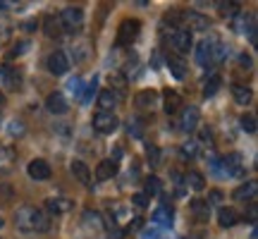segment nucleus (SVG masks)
Listing matches in <instances>:
<instances>
[{
    "instance_id": "nucleus-10",
    "label": "nucleus",
    "mask_w": 258,
    "mask_h": 239,
    "mask_svg": "<svg viewBox=\"0 0 258 239\" xmlns=\"http://www.w3.org/2000/svg\"><path fill=\"white\" fill-rule=\"evenodd\" d=\"M256 194H258L256 180H249V182H244L241 187H237L232 192V199H237V201H256Z\"/></svg>"
},
{
    "instance_id": "nucleus-30",
    "label": "nucleus",
    "mask_w": 258,
    "mask_h": 239,
    "mask_svg": "<svg viewBox=\"0 0 258 239\" xmlns=\"http://www.w3.org/2000/svg\"><path fill=\"white\" fill-rule=\"evenodd\" d=\"M144 125H146V122H144L141 117H132L129 119V134H132V137H137V139H141L144 137Z\"/></svg>"
},
{
    "instance_id": "nucleus-9",
    "label": "nucleus",
    "mask_w": 258,
    "mask_h": 239,
    "mask_svg": "<svg viewBox=\"0 0 258 239\" xmlns=\"http://www.w3.org/2000/svg\"><path fill=\"white\" fill-rule=\"evenodd\" d=\"M48 70L55 74V77L64 74L67 70H70V57L64 55L62 50H55V53H50V55H48Z\"/></svg>"
},
{
    "instance_id": "nucleus-41",
    "label": "nucleus",
    "mask_w": 258,
    "mask_h": 239,
    "mask_svg": "<svg viewBox=\"0 0 258 239\" xmlns=\"http://www.w3.org/2000/svg\"><path fill=\"white\" fill-rule=\"evenodd\" d=\"M239 67L241 70H251V67H253V57H251L249 53H241L239 55Z\"/></svg>"
},
{
    "instance_id": "nucleus-40",
    "label": "nucleus",
    "mask_w": 258,
    "mask_h": 239,
    "mask_svg": "<svg viewBox=\"0 0 258 239\" xmlns=\"http://www.w3.org/2000/svg\"><path fill=\"white\" fill-rule=\"evenodd\" d=\"M196 151H199V146H196V141H189V144H184V146H182V156L194 158V156H196Z\"/></svg>"
},
{
    "instance_id": "nucleus-3",
    "label": "nucleus",
    "mask_w": 258,
    "mask_h": 239,
    "mask_svg": "<svg viewBox=\"0 0 258 239\" xmlns=\"http://www.w3.org/2000/svg\"><path fill=\"white\" fill-rule=\"evenodd\" d=\"M139 31H141V22L139 19H124L117 31V46H132L137 41Z\"/></svg>"
},
{
    "instance_id": "nucleus-7",
    "label": "nucleus",
    "mask_w": 258,
    "mask_h": 239,
    "mask_svg": "<svg viewBox=\"0 0 258 239\" xmlns=\"http://www.w3.org/2000/svg\"><path fill=\"white\" fill-rule=\"evenodd\" d=\"M27 172L31 180H36V182H46V180H50V175H53V170H50V165H48V160H43V158H36V160H31L27 167Z\"/></svg>"
},
{
    "instance_id": "nucleus-20",
    "label": "nucleus",
    "mask_w": 258,
    "mask_h": 239,
    "mask_svg": "<svg viewBox=\"0 0 258 239\" xmlns=\"http://www.w3.org/2000/svg\"><path fill=\"white\" fill-rule=\"evenodd\" d=\"M134 101H137V105H141V108H153V103L158 101V93L153 91V89H144V91H139L137 96H134Z\"/></svg>"
},
{
    "instance_id": "nucleus-23",
    "label": "nucleus",
    "mask_w": 258,
    "mask_h": 239,
    "mask_svg": "<svg viewBox=\"0 0 258 239\" xmlns=\"http://www.w3.org/2000/svg\"><path fill=\"white\" fill-rule=\"evenodd\" d=\"M184 19H189V24H191L194 29H199V31H203V29L211 27V19L203 17V15H199V12H189V15H184Z\"/></svg>"
},
{
    "instance_id": "nucleus-34",
    "label": "nucleus",
    "mask_w": 258,
    "mask_h": 239,
    "mask_svg": "<svg viewBox=\"0 0 258 239\" xmlns=\"http://www.w3.org/2000/svg\"><path fill=\"white\" fill-rule=\"evenodd\" d=\"M239 3H218V10H220L222 15H227V17H232V15H237L239 12Z\"/></svg>"
},
{
    "instance_id": "nucleus-35",
    "label": "nucleus",
    "mask_w": 258,
    "mask_h": 239,
    "mask_svg": "<svg viewBox=\"0 0 258 239\" xmlns=\"http://www.w3.org/2000/svg\"><path fill=\"white\" fill-rule=\"evenodd\" d=\"M241 129H244V132H246V134H253V132H256V117H253V115H241Z\"/></svg>"
},
{
    "instance_id": "nucleus-38",
    "label": "nucleus",
    "mask_w": 258,
    "mask_h": 239,
    "mask_svg": "<svg viewBox=\"0 0 258 239\" xmlns=\"http://www.w3.org/2000/svg\"><path fill=\"white\" fill-rule=\"evenodd\" d=\"M132 203H134L137 208H146V206H148V196L144 192H141V194H134V196H132Z\"/></svg>"
},
{
    "instance_id": "nucleus-43",
    "label": "nucleus",
    "mask_w": 258,
    "mask_h": 239,
    "mask_svg": "<svg viewBox=\"0 0 258 239\" xmlns=\"http://www.w3.org/2000/svg\"><path fill=\"white\" fill-rule=\"evenodd\" d=\"M10 134H12V137H19V134H24V125H22L19 119H15V125H10Z\"/></svg>"
},
{
    "instance_id": "nucleus-36",
    "label": "nucleus",
    "mask_w": 258,
    "mask_h": 239,
    "mask_svg": "<svg viewBox=\"0 0 258 239\" xmlns=\"http://www.w3.org/2000/svg\"><path fill=\"white\" fill-rule=\"evenodd\" d=\"M67 89L74 93V96H79L82 98V91H84V82H82V77H72L70 82H67Z\"/></svg>"
},
{
    "instance_id": "nucleus-5",
    "label": "nucleus",
    "mask_w": 258,
    "mask_h": 239,
    "mask_svg": "<svg viewBox=\"0 0 258 239\" xmlns=\"http://www.w3.org/2000/svg\"><path fill=\"white\" fill-rule=\"evenodd\" d=\"M167 43L175 48L177 53H189V48H191V31H186V29H172L170 36H167Z\"/></svg>"
},
{
    "instance_id": "nucleus-42",
    "label": "nucleus",
    "mask_w": 258,
    "mask_h": 239,
    "mask_svg": "<svg viewBox=\"0 0 258 239\" xmlns=\"http://www.w3.org/2000/svg\"><path fill=\"white\" fill-rule=\"evenodd\" d=\"M222 201V192L220 189H213L211 194H208V199H206V203L211 206V203H220Z\"/></svg>"
},
{
    "instance_id": "nucleus-12",
    "label": "nucleus",
    "mask_w": 258,
    "mask_h": 239,
    "mask_svg": "<svg viewBox=\"0 0 258 239\" xmlns=\"http://www.w3.org/2000/svg\"><path fill=\"white\" fill-rule=\"evenodd\" d=\"M46 108L53 112V115H64V112L70 110V103H67V98H64L62 93L55 91L46 98Z\"/></svg>"
},
{
    "instance_id": "nucleus-17",
    "label": "nucleus",
    "mask_w": 258,
    "mask_h": 239,
    "mask_svg": "<svg viewBox=\"0 0 258 239\" xmlns=\"http://www.w3.org/2000/svg\"><path fill=\"white\" fill-rule=\"evenodd\" d=\"M46 208H48V213L60 215V213H67L70 208H72V201H70V199H62V196H57V199H48Z\"/></svg>"
},
{
    "instance_id": "nucleus-39",
    "label": "nucleus",
    "mask_w": 258,
    "mask_h": 239,
    "mask_svg": "<svg viewBox=\"0 0 258 239\" xmlns=\"http://www.w3.org/2000/svg\"><path fill=\"white\" fill-rule=\"evenodd\" d=\"M110 84L115 86V89H120V91H124V84H127V79H124L122 74H110Z\"/></svg>"
},
{
    "instance_id": "nucleus-26",
    "label": "nucleus",
    "mask_w": 258,
    "mask_h": 239,
    "mask_svg": "<svg viewBox=\"0 0 258 239\" xmlns=\"http://www.w3.org/2000/svg\"><path fill=\"white\" fill-rule=\"evenodd\" d=\"M115 103H117V93L112 91V89H110V91H101V93H98V105H101L103 110L110 112V108L115 105Z\"/></svg>"
},
{
    "instance_id": "nucleus-32",
    "label": "nucleus",
    "mask_w": 258,
    "mask_h": 239,
    "mask_svg": "<svg viewBox=\"0 0 258 239\" xmlns=\"http://www.w3.org/2000/svg\"><path fill=\"white\" fill-rule=\"evenodd\" d=\"M96 84H98V77H93L89 84H84V91H82V103H84V105L91 101V96L96 93Z\"/></svg>"
},
{
    "instance_id": "nucleus-2",
    "label": "nucleus",
    "mask_w": 258,
    "mask_h": 239,
    "mask_svg": "<svg viewBox=\"0 0 258 239\" xmlns=\"http://www.w3.org/2000/svg\"><path fill=\"white\" fill-rule=\"evenodd\" d=\"M57 19H60V27H62L64 31H70V34H77V31L84 27L82 8H64Z\"/></svg>"
},
{
    "instance_id": "nucleus-21",
    "label": "nucleus",
    "mask_w": 258,
    "mask_h": 239,
    "mask_svg": "<svg viewBox=\"0 0 258 239\" xmlns=\"http://www.w3.org/2000/svg\"><path fill=\"white\" fill-rule=\"evenodd\" d=\"M153 222H156V225H165V227H170V225H172V208H170V206H160V208H156V213H153Z\"/></svg>"
},
{
    "instance_id": "nucleus-47",
    "label": "nucleus",
    "mask_w": 258,
    "mask_h": 239,
    "mask_svg": "<svg viewBox=\"0 0 258 239\" xmlns=\"http://www.w3.org/2000/svg\"><path fill=\"white\" fill-rule=\"evenodd\" d=\"M160 234H158V230H153V232H144V239H158Z\"/></svg>"
},
{
    "instance_id": "nucleus-29",
    "label": "nucleus",
    "mask_w": 258,
    "mask_h": 239,
    "mask_svg": "<svg viewBox=\"0 0 258 239\" xmlns=\"http://www.w3.org/2000/svg\"><path fill=\"white\" fill-rule=\"evenodd\" d=\"M60 31H62V27H60V19H57V17H46V36L55 38V36H60Z\"/></svg>"
},
{
    "instance_id": "nucleus-37",
    "label": "nucleus",
    "mask_w": 258,
    "mask_h": 239,
    "mask_svg": "<svg viewBox=\"0 0 258 239\" xmlns=\"http://www.w3.org/2000/svg\"><path fill=\"white\" fill-rule=\"evenodd\" d=\"M27 50H29V43H27V41H22V43H17V48H12V50H10L8 57H10V60H12V57H19V55H24Z\"/></svg>"
},
{
    "instance_id": "nucleus-18",
    "label": "nucleus",
    "mask_w": 258,
    "mask_h": 239,
    "mask_svg": "<svg viewBox=\"0 0 258 239\" xmlns=\"http://www.w3.org/2000/svg\"><path fill=\"white\" fill-rule=\"evenodd\" d=\"M232 96H234V101L239 103V105H249L251 98H253V93H251L249 86H241V84H234V86H232Z\"/></svg>"
},
{
    "instance_id": "nucleus-1",
    "label": "nucleus",
    "mask_w": 258,
    "mask_h": 239,
    "mask_svg": "<svg viewBox=\"0 0 258 239\" xmlns=\"http://www.w3.org/2000/svg\"><path fill=\"white\" fill-rule=\"evenodd\" d=\"M15 225H17L19 232L24 234H31V232H46L50 227V218L41 208H34V206H22L15 215Z\"/></svg>"
},
{
    "instance_id": "nucleus-11",
    "label": "nucleus",
    "mask_w": 258,
    "mask_h": 239,
    "mask_svg": "<svg viewBox=\"0 0 258 239\" xmlns=\"http://www.w3.org/2000/svg\"><path fill=\"white\" fill-rule=\"evenodd\" d=\"M19 82H22V77H19L10 65H0V84L10 89V91H17L19 89Z\"/></svg>"
},
{
    "instance_id": "nucleus-31",
    "label": "nucleus",
    "mask_w": 258,
    "mask_h": 239,
    "mask_svg": "<svg viewBox=\"0 0 258 239\" xmlns=\"http://www.w3.org/2000/svg\"><path fill=\"white\" fill-rule=\"evenodd\" d=\"M146 156H148V163L151 167H158L160 165V148L153 146V144H146Z\"/></svg>"
},
{
    "instance_id": "nucleus-50",
    "label": "nucleus",
    "mask_w": 258,
    "mask_h": 239,
    "mask_svg": "<svg viewBox=\"0 0 258 239\" xmlns=\"http://www.w3.org/2000/svg\"><path fill=\"white\" fill-rule=\"evenodd\" d=\"M0 227H3V218H0Z\"/></svg>"
},
{
    "instance_id": "nucleus-22",
    "label": "nucleus",
    "mask_w": 258,
    "mask_h": 239,
    "mask_svg": "<svg viewBox=\"0 0 258 239\" xmlns=\"http://www.w3.org/2000/svg\"><path fill=\"white\" fill-rule=\"evenodd\" d=\"M191 211H194V215H196L199 220H208V215H211V206L203 201V199H194Z\"/></svg>"
},
{
    "instance_id": "nucleus-48",
    "label": "nucleus",
    "mask_w": 258,
    "mask_h": 239,
    "mask_svg": "<svg viewBox=\"0 0 258 239\" xmlns=\"http://www.w3.org/2000/svg\"><path fill=\"white\" fill-rule=\"evenodd\" d=\"M15 8V3H8V0H0V10H10Z\"/></svg>"
},
{
    "instance_id": "nucleus-13",
    "label": "nucleus",
    "mask_w": 258,
    "mask_h": 239,
    "mask_svg": "<svg viewBox=\"0 0 258 239\" xmlns=\"http://www.w3.org/2000/svg\"><path fill=\"white\" fill-rule=\"evenodd\" d=\"M117 170H120L117 160L105 158V160H101V163H98V167H96V180H101V182H105V180H112V177L117 175Z\"/></svg>"
},
{
    "instance_id": "nucleus-19",
    "label": "nucleus",
    "mask_w": 258,
    "mask_h": 239,
    "mask_svg": "<svg viewBox=\"0 0 258 239\" xmlns=\"http://www.w3.org/2000/svg\"><path fill=\"white\" fill-rule=\"evenodd\" d=\"M211 46H213V41H208V38L196 46V60H199L201 67H208V63H211Z\"/></svg>"
},
{
    "instance_id": "nucleus-46",
    "label": "nucleus",
    "mask_w": 258,
    "mask_h": 239,
    "mask_svg": "<svg viewBox=\"0 0 258 239\" xmlns=\"http://www.w3.org/2000/svg\"><path fill=\"white\" fill-rule=\"evenodd\" d=\"M139 227H141V218H137V220L132 222V225L127 227V232H134V230H139Z\"/></svg>"
},
{
    "instance_id": "nucleus-25",
    "label": "nucleus",
    "mask_w": 258,
    "mask_h": 239,
    "mask_svg": "<svg viewBox=\"0 0 258 239\" xmlns=\"http://www.w3.org/2000/svg\"><path fill=\"white\" fill-rule=\"evenodd\" d=\"M184 182H186V187H191L194 192H201L203 187H206V182H203V175H201V172H196V170L186 172V175H184Z\"/></svg>"
},
{
    "instance_id": "nucleus-44",
    "label": "nucleus",
    "mask_w": 258,
    "mask_h": 239,
    "mask_svg": "<svg viewBox=\"0 0 258 239\" xmlns=\"http://www.w3.org/2000/svg\"><path fill=\"white\" fill-rule=\"evenodd\" d=\"M36 27H38V24H36V19H27V22L22 24V29H24V31H34Z\"/></svg>"
},
{
    "instance_id": "nucleus-45",
    "label": "nucleus",
    "mask_w": 258,
    "mask_h": 239,
    "mask_svg": "<svg viewBox=\"0 0 258 239\" xmlns=\"http://www.w3.org/2000/svg\"><path fill=\"white\" fill-rule=\"evenodd\" d=\"M249 222H256V203L251 201V206H249V218H246Z\"/></svg>"
},
{
    "instance_id": "nucleus-24",
    "label": "nucleus",
    "mask_w": 258,
    "mask_h": 239,
    "mask_svg": "<svg viewBox=\"0 0 258 239\" xmlns=\"http://www.w3.org/2000/svg\"><path fill=\"white\" fill-rule=\"evenodd\" d=\"M167 67H170V72H172L175 79H184L186 77V67L179 57H167Z\"/></svg>"
},
{
    "instance_id": "nucleus-8",
    "label": "nucleus",
    "mask_w": 258,
    "mask_h": 239,
    "mask_svg": "<svg viewBox=\"0 0 258 239\" xmlns=\"http://www.w3.org/2000/svg\"><path fill=\"white\" fill-rule=\"evenodd\" d=\"M199 122H201V112L196 105H186L182 108V115H179V127L184 129V132H194V129L199 127Z\"/></svg>"
},
{
    "instance_id": "nucleus-49",
    "label": "nucleus",
    "mask_w": 258,
    "mask_h": 239,
    "mask_svg": "<svg viewBox=\"0 0 258 239\" xmlns=\"http://www.w3.org/2000/svg\"><path fill=\"white\" fill-rule=\"evenodd\" d=\"M3 103H5V96H3V93H0V105H3Z\"/></svg>"
},
{
    "instance_id": "nucleus-15",
    "label": "nucleus",
    "mask_w": 258,
    "mask_h": 239,
    "mask_svg": "<svg viewBox=\"0 0 258 239\" xmlns=\"http://www.w3.org/2000/svg\"><path fill=\"white\" fill-rule=\"evenodd\" d=\"M163 101H165V112L167 115H175L179 108H182V98H179V93L172 91V89H167V91H163Z\"/></svg>"
},
{
    "instance_id": "nucleus-14",
    "label": "nucleus",
    "mask_w": 258,
    "mask_h": 239,
    "mask_svg": "<svg viewBox=\"0 0 258 239\" xmlns=\"http://www.w3.org/2000/svg\"><path fill=\"white\" fill-rule=\"evenodd\" d=\"M70 172H72L74 180H77L79 184H84V187H89V184H91V170H89V165L82 163V160H72Z\"/></svg>"
},
{
    "instance_id": "nucleus-33",
    "label": "nucleus",
    "mask_w": 258,
    "mask_h": 239,
    "mask_svg": "<svg viewBox=\"0 0 258 239\" xmlns=\"http://www.w3.org/2000/svg\"><path fill=\"white\" fill-rule=\"evenodd\" d=\"M84 222H86V225H93V227H101L103 218H101V213H96V211H84Z\"/></svg>"
},
{
    "instance_id": "nucleus-6",
    "label": "nucleus",
    "mask_w": 258,
    "mask_h": 239,
    "mask_svg": "<svg viewBox=\"0 0 258 239\" xmlns=\"http://www.w3.org/2000/svg\"><path fill=\"white\" fill-rule=\"evenodd\" d=\"M93 129H96V132H101V134H110V132L117 129V117H115L112 112H108V110L96 112V115H93Z\"/></svg>"
},
{
    "instance_id": "nucleus-28",
    "label": "nucleus",
    "mask_w": 258,
    "mask_h": 239,
    "mask_svg": "<svg viewBox=\"0 0 258 239\" xmlns=\"http://www.w3.org/2000/svg\"><path fill=\"white\" fill-rule=\"evenodd\" d=\"M220 84H222V79L218 77V74L208 77V79H206V86H203V96H206V98H208V96H213V93L220 89Z\"/></svg>"
},
{
    "instance_id": "nucleus-16",
    "label": "nucleus",
    "mask_w": 258,
    "mask_h": 239,
    "mask_svg": "<svg viewBox=\"0 0 258 239\" xmlns=\"http://www.w3.org/2000/svg\"><path fill=\"white\" fill-rule=\"evenodd\" d=\"M237 220H239V215H237V211L230 208V206H222L220 211H218V222H220V227H234Z\"/></svg>"
},
{
    "instance_id": "nucleus-27",
    "label": "nucleus",
    "mask_w": 258,
    "mask_h": 239,
    "mask_svg": "<svg viewBox=\"0 0 258 239\" xmlns=\"http://www.w3.org/2000/svg\"><path fill=\"white\" fill-rule=\"evenodd\" d=\"M160 189H163V187H160V180H158V177H146V182H144V194H146V196H156V194H160Z\"/></svg>"
},
{
    "instance_id": "nucleus-4",
    "label": "nucleus",
    "mask_w": 258,
    "mask_h": 239,
    "mask_svg": "<svg viewBox=\"0 0 258 239\" xmlns=\"http://www.w3.org/2000/svg\"><path fill=\"white\" fill-rule=\"evenodd\" d=\"M220 165H222V175H227V177L246 175V167H244V160H241L239 153H230V156L220 158Z\"/></svg>"
}]
</instances>
